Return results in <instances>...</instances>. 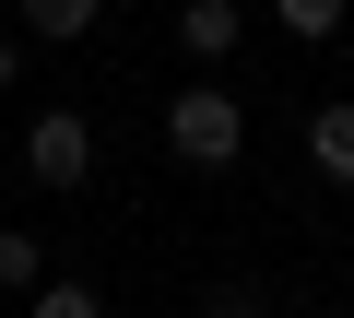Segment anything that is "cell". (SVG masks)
Masks as SVG:
<instances>
[{"mask_svg": "<svg viewBox=\"0 0 354 318\" xmlns=\"http://www.w3.org/2000/svg\"><path fill=\"white\" fill-rule=\"evenodd\" d=\"M24 83V36H0V95H12Z\"/></svg>", "mask_w": 354, "mask_h": 318, "instance_id": "30bf717a", "label": "cell"}, {"mask_svg": "<svg viewBox=\"0 0 354 318\" xmlns=\"http://www.w3.org/2000/svg\"><path fill=\"white\" fill-rule=\"evenodd\" d=\"M201 318H272V295H260V283H213V295H201Z\"/></svg>", "mask_w": 354, "mask_h": 318, "instance_id": "ba28073f", "label": "cell"}, {"mask_svg": "<svg viewBox=\"0 0 354 318\" xmlns=\"http://www.w3.org/2000/svg\"><path fill=\"white\" fill-rule=\"evenodd\" d=\"M307 166H319L330 189H354V106H319V118H307Z\"/></svg>", "mask_w": 354, "mask_h": 318, "instance_id": "5b68a950", "label": "cell"}, {"mask_svg": "<svg viewBox=\"0 0 354 318\" xmlns=\"http://www.w3.org/2000/svg\"><path fill=\"white\" fill-rule=\"evenodd\" d=\"M24 166H36V189H83V177H95V118H83V106H48V118L24 130Z\"/></svg>", "mask_w": 354, "mask_h": 318, "instance_id": "7a4b0ae2", "label": "cell"}, {"mask_svg": "<svg viewBox=\"0 0 354 318\" xmlns=\"http://www.w3.org/2000/svg\"><path fill=\"white\" fill-rule=\"evenodd\" d=\"M12 12H24V36H36V48H71V36H95V24H106V0H12Z\"/></svg>", "mask_w": 354, "mask_h": 318, "instance_id": "277c9868", "label": "cell"}, {"mask_svg": "<svg viewBox=\"0 0 354 318\" xmlns=\"http://www.w3.org/2000/svg\"><path fill=\"white\" fill-rule=\"evenodd\" d=\"M36 271H48V248H36L24 224H0V295H12V283H36Z\"/></svg>", "mask_w": 354, "mask_h": 318, "instance_id": "8992f818", "label": "cell"}, {"mask_svg": "<svg viewBox=\"0 0 354 318\" xmlns=\"http://www.w3.org/2000/svg\"><path fill=\"white\" fill-rule=\"evenodd\" d=\"M248 36V12H236V0H177V48H189V59H225Z\"/></svg>", "mask_w": 354, "mask_h": 318, "instance_id": "3957f363", "label": "cell"}, {"mask_svg": "<svg viewBox=\"0 0 354 318\" xmlns=\"http://www.w3.org/2000/svg\"><path fill=\"white\" fill-rule=\"evenodd\" d=\"M165 153H177V166H236V153H248V106L236 95H213V83H189V95H165Z\"/></svg>", "mask_w": 354, "mask_h": 318, "instance_id": "6da1fadb", "label": "cell"}, {"mask_svg": "<svg viewBox=\"0 0 354 318\" xmlns=\"http://www.w3.org/2000/svg\"><path fill=\"white\" fill-rule=\"evenodd\" d=\"M36 318H106L95 283H36Z\"/></svg>", "mask_w": 354, "mask_h": 318, "instance_id": "52a82bcc", "label": "cell"}, {"mask_svg": "<svg viewBox=\"0 0 354 318\" xmlns=\"http://www.w3.org/2000/svg\"><path fill=\"white\" fill-rule=\"evenodd\" d=\"M272 12H283V36H330V24H342V0H272Z\"/></svg>", "mask_w": 354, "mask_h": 318, "instance_id": "9c48e42d", "label": "cell"}]
</instances>
